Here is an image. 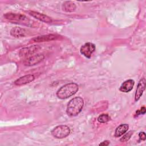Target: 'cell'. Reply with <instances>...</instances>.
Segmentation results:
<instances>
[{
	"label": "cell",
	"instance_id": "cell-2",
	"mask_svg": "<svg viewBox=\"0 0 146 146\" xmlns=\"http://www.w3.org/2000/svg\"><path fill=\"white\" fill-rule=\"evenodd\" d=\"M84 106L83 99L79 96L72 99L68 103L66 109L67 114L70 116L78 115L82 110Z\"/></svg>",
	"mask_w": 146,
	"mask_h": 146
},
{
	"label": "cell",
	"instance_id": "cell-17",
	"mask_svg": "<svg viewBox=\"0 0 146 146\" xmlns=\"http://www.w3.org/2000/svg\"><path fill=\"white\" fill-rule=\"evenodd\" d=\"M133 134V131H130L128 132H127V133H125L124 135L123 136V137H121V138L120 139V141L121 142H125L127 141L131 137V136Z\"/></svg>",
	"mask_w": 146,
	"mask_h": 146
},
{
	"label": "cell",
	"instance_id": "cell-4",
	"mask_svg": "<svg viewBox=\"0 0 146 146\" xmlns=\"http://www.w3.org/2000/svg\"><path fill=\"white\" fill-rule=\"evenodd\" d=\"M70 133V128L66 125H60L55 127L52 131V135L57 139H63L69 135Z\"/></svg>",
	"mask_w": 146,
	"mask_h": 146
},
{
	"label": "cell",
	"instance_id": "cell-14",
	"mask_svg": "<svg viewBox=\"0 0 146 146\" xmlns=\"http://www.w3.org/2000/svg\"><path fill=\"white\" fill-rule=\"evenodd\" d=\"M62 9L65 12H73L76 9V5L72 1H65L62 4Z\"/></svg>",
	"mask_w": 146,
	"mask_h": 146
},
{
	"label": "cell",
	"instance_id": "cell-15",
	"mask_svg": "<svg viewBox=\"0 0 146 146\" xmlns=\"http://www.w3.org/2000/svg\"><path fill=\"white\" fill-rule=\"evenodd\" d=\"M128 127H129V125L127 124H120L115 129V136L116 137H120L128 131Z\"/></svg>",
	"mask_w": 146,
	"mask_h": 146
},
{
	"label": "cell",
	"instance_id": "cell-18",
	"mask_svg": "<svg viewBox=\"0 0 146 146\" xmlns=\"http://www.w3.org/2000/svg\"><path fill=\"white\" fill-rule=\"evenodd\" d=\"M145 111H146V110H145V107H142L140 110H137L136 112V115L137 116L138 115H139L140 114H144L145 113Z\"/></svg>",
	"mask_w": 146,
	"mask_h": 146
},
{
	"label": "cell",
	"instance_id": "cell-13",
	"mask_svg": "<svg viewBox=\"0 0 146 146\" xmlns=\"http://www.w3.org/2000/svg\"><path fill=\"white\" fill-rule=\"evenodd\" d=\"M27 31L24 28L19 27H15L11 29L10 31V34L15 38H22L25 37L26 35Z\"/></svg>",
	"mask_w": 146,
	"mask_h": 146
},
{
	"label": "cell",
	"instance_id": "cell-1",
	"mask_svg": "<svg viewBox=\"0 0 146 146\" xmlns=\"http://www.w3.org/2000/svg\"><path fill=\"white\" fill-rule=\"evenodd\" d=\"M3 17L10 22L13 23H18L26 26H33L34 24L33 21L30 19L25 15L19 13H7L3 15Z\"/></svg>",
	"mask_w": 146,
	"mask_h": 146
},
{
	"label": "cell",
	"instance_id": "cell-16",
	"mask_svg": "<svg viewBox=\"0 0 146 146\" xmlns=\"http://www.w3.org/2000/svg\"><path fill=\"white\" fill-rule=\"evenodd\" d=\"M111 119L110 116L107 113H103L100 115L98 117V121L101 123H107Z\"/></svg>",
	"mask_w": 146,
	"mask_h": 146
},
{
	"label": "cell",
	"instance_id": "cell-7",
	"mask_svg": "<svg viewBox=\"0 0 146 146\" xmlns=\"http://www.w3.org/2000/svg\"><path fill=\"white\" fill-rule=\"evenodd\" d=\"M39 48L40 47L37 45H34L28 47H25L20 50L19 55L21 57H25L27 56H28L36 52Z\"/></svg>",
	"mask_w": 146,
	"mask_h": 146
},
{
	"label": "cell",
	"instance_id": "cell-10",
	"mask_svg": "<svg viewBox=\"0 0 146 146\" xmlns=\"http://www.w3.org/2000/svg\"><path fill=\"white\" fill-rule=\"evenodd\" d=\"M145 79L144 78H143L139 82L136 90V92L135 94V101L139 100V99L140 98V97L143 95V93L145 90Z\"/></svg>",
	"mask_w": 146,
	"mask_h": 146
},
{
	"label": "cell",
	"instance_id": "cell-20",
	"mask_svg": "<svg viewBox=\"0 0 146 146\" xmlns=\"http://www.w3.org/2000/svg\"><path fill=\"white\" fill-rule=\"evenodd\" d=\"M109 144H110V141L105 140V141H103V142L100 143L99 144V145H105V146H107V145H108Z\"/></svg>",
	"mask_w": 146,
	"mask_h": 146
},
{
	"label": "cell",
	"instance_id": "cell-3",
	"mask_svg": "<svg viewBox=\"0 0 146 146\" xmlns=\"http://www.w3.org/2000/svg\"><path fill=\"white\" fill-rule=\"evenodd\" d=\"M79 90L75 83H69L62 86L56 92V96L60 99H65L75 95Z\"/></svg>",
	"mask_w": 146,
	"mask_h": 146
},
{
	"label": "cell",
	"instance_id": "cell-11",
	"mask_svg": "<svg viewBox=\"0 0 146 146\" xmlns=\"http://www.w3.org/2000/svg\"><path fill=\"white\" fill-rule=\"evenodd\" d=\"M57 36L54 34H47L44 35H40L36 37H34L31 39L33 42H48L56 39Z\"/></svg>",
	"mask_w": 146,
	"mask_h": 146
},
{
	"label": "cell",
	"instance_id": "cell-9",
	"mask_svg": "<svg viewBox=\"0 0 146 146\" xmlns=\"http://www.w3.org/2000/svg\"><path fill=\"white\" fill-rule=\"evenodd\" d=\"M35 79V76L32 74H27L21 76L14 81L16 86H22L33 82Z\"/></svg>",
	"mask_w": 146,
	"mask_h": 146
},
{
	"label": "cell",
	"instance_id": "cell-12",
	"mask_svg": "<svg viewBox=\"0 0 146 146\" xmlns=\"http://www.w3.org/2000/svg\"><path fill=\"white\" fill-rule=\"evenodd\" d=\"M135 81L132 79H128L124 81L119 88V91L123 92H128L131 91L134 86Z\"/></svg>",
	"mask_w": 146,
	"mask_h": 146
},
{
	"label": "cell",
	"instance_id": "cell-8",
	"mask_svg": "<svg viewBox=\"0 0 146 146\" xmlns=\"http://www.w3.org/2000/svg\"><path fill=\"white\" fill-rule=\"evenodd\" d=\"M28 13L29 15H30L33 17L36 18V19H38L41 22H43L45 23H51L52 22L51 18L45 14L40 13L39 12L34 11H29Z\"/></svg>",
	"mask_w": 146,
	"mask_h": 146
},
{
	"label": "cell",
	"instance_id": "cell-5",
	"mask_svg": "<svg viewBox=\"0 0 146 146\" xmlns=\"http://www.w3.org/2000/svg\"><path fill=\"white\" fill-rule=\"evenodd\" d=\"M95 51V45L91 42H87L81 46L80 53L87 58H90L91 55Z\"/></svg>",
	"mask_w": 146,
	"mask_h": 146
},
{
	"label": "cell",
	"instance_id": "cell-6",
	"mask_svg": "<svg viewBox=\"0 0 146 146\" xmlns=\"http://www.w3.org/2000/svg\"><path fill=\"white\" fill-rule=\"evenodd\" d=\"M44 58V56L43 54H38L36 55H34L29 56L23 61V64L25 66H31L38 64L42 62Z\"/></svg>",
	"mask_w": 146,
	"mask_h": 146
},
{
	"label": "cell",
	"instance_id": "cell-19",
	"mask_svg": "<svg viewBox=\"0 0 146 146\" xmlns=\"http://www.w3.org/2000/svg\"><path fill=\"white\" fill-rule=\"evenodd\" d=\"M139 137L141 140H145L146 139V135L144 132H140L139 133Z\"/></svg>",
	"mask_w": 146,
	"mask_h": 146
}]
</instances>
